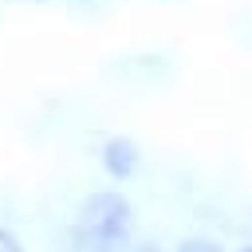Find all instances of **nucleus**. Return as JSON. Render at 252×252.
I'll return each instance as SVG.
<instances>
[{"instance_id":"1","label":"nucleus","mask_w":252,"mask_h":252,"mask_svg":"<svg viewBox=\"0 0 252 252\" xmlns=\"http://www.w3.org/2000/svg\"><path fill=\"white\" fill-rule=\"evenodd\" d=\"M138 240V213L122 189H94L79 201L71 244L79 252H130Z\"/></svg>"},{"instance_id":"2","label":"nucleus","mask_w":252,"mask_h":252,"mask_svg":"<svg viewBox=\"0 0 252 252\" xmlns=\"http://www.w3.org/2000/svg\"><path fill=\"white\" fill-rule=\"evenodd\" d=\"M98 165H102V173H106L110 181L126 185V181L142 169V146H138L134 138H126V134H114V138L102 142V150H98Z\"/></svg>"},{"instance_id":"3","label":"nucleus","mask_w":252,"mask_h":252,"mask_svg":"<svg viewBox=\"0 0 252 252\" xmlns=\"http://www.w3.org/2000/svg\"><path fill=\"white\" fill-rule=\"evenodd\" d=\"M173 252H228V248L213 236H185V240L173 244Z\"/></svg>"},{"instance_id":"4","label":"nucleus","mask_w":252,"mask_h":252,"mask_svg":"<svg viewBox=\"0 0 252 252\" xmlns=\"http://www.w3.org/2000/svg\"><path fill=\"white\" fill-rule=\"evenodd\" d=\"M0 252H28V248H24V240H20L12 228L0 224Z\"/></svg>"},{"instance_id":"5","label":"nucleus","mask_w":252,"mask_h":252,"mask_svg":"<svg viewBox=\"0 0 252 252\" xmlns=\"http://www.w3.org/2000/svg\"><path fill=\"white\" fill-rule=\"evenodd\" d=\"M130 252H165V248H161L158 240H134V248H130Z\"/></svg>"},{"instance_id":"6","label":"nucleus","mask_w":252,"mask_h":252,"mask_svg":"<svg viewBox=\"0 0 252 252\" xmlns=\"http://www.w3.org/2000/svg\"><path fill=\"white\" fill-rule=\"evenodd\" d=\"M236 252H252V244H240V248H236Z\"/></svg>"}]
</instances>
